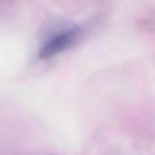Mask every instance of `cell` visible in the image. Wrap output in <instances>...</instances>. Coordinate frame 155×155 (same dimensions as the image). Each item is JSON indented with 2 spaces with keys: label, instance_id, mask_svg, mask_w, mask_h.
Returning a JSON list of instances; mask_svg holds the SVG:
<instances>
[{
  "label": "cell",
  "instance_id": "obj_1",
  "mask_svg": "<svg viewBox=\"0 0 155 155\" xmlns=\"http://www.w3.org/2000/svg\"><path fill=\"white\" fill-rule=\"evenodd\" d=\"M80 33V29L77 26H74L65 31L60 32L42 47L39 51V58L41 59L49 58L64 51L77 39Z\"/></svg>",
  "mask_w": 155,
  "mask_h": 155
}]
</instances>
